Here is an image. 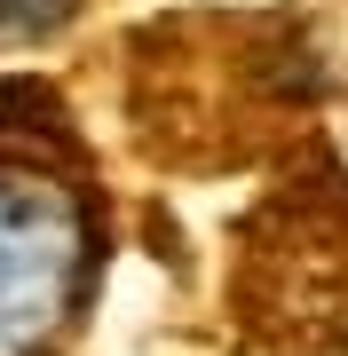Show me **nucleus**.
I'll return each instance as SVG.
<instances>
[{"label": "nucleus", "instance_id": "nucleus-2", "mask_svg": "<svg viewBox=\"0 0 348 356\" xmlns=\"http://www.w3.org/2000/svg\"><path fill=\"white\" fill-rule=\"evenodd\" d=\"M64 16H72V0H0V32H48Z\"/></svg>", "mask_w": 348, "mask_h": 356}, {"label": "nucleus", "instance_id": "nucleus-1", "mask_svg": "<svg viewBox=\"0 0 348 356\" xmlns=\"http://www.w3.org/2000/svg\"><path fill=\"white\" fill-rule=\"evenodd\" d=\"M95 285V206L56 159L0 143V356H56Z\"/></svg>", "mask_w": 348, "mask_h": 356}]
</instances>
